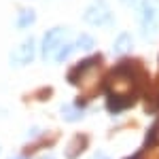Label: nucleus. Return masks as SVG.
Segmentation results:
<instances>
[{"label": "nucleus", "instance_id": "6", "mask_svg": "<svg viewBox=\"0 0 159 159\" xmlns=\"http://www.w3.org/2000/svg\"><path fill=\"white\" fill-rule=\"evenodd\" d=\"M85 144H87V138H85V136H76L72 142H70V147H68V153H66V155H68L70 159L76 157V155H79V151H83Z\"/></svg>", "mask_w": 159, "mask_h": 159}, {"label": "nucleus", "instance_id": "9", "mask_svg": "<svg viewBox=\"0 0 159 159\" xmlns=\"http://www.w3.org/2000/svg\"><path fill=\"white\" fill-rule=\"evenodd\" d=\"M61 117H64L66 121H76V119H81L83 115H81V110L72 108V106H64V108H61Z\"/></svg>", "mask_w": 159, "mask_h": 159}, {"label": "nucleus", "instance_id": "13", "mask_svg": "<svg viewBox=\"0 0 159 159\" xmlns=\"http://www.w3.org/2000/svg\"><path fill=\"white\" fill-rule=\"evenodd\" d=\"M132 159H140V157H132Z\"/></svg>", "mask_w": 159, "mask_h": 159}, {"label": "nucleus", "instance_id": "7", "mask_svg": "<svg viewBox=\"0 0 159 159\" xmlns=\"http://www.w3.org/2000/svg\"><path fill=\"white\" fill-rule=\"evenodd\" d=\"M36 21V15L32 9H25V11L19 13V17H17V28H28V25H32Z\"/></svg>", "mask_w": 159, "mask_h": 159}, {"label": "nucleus", "instance_id": "11", "mask_svg": "<svg viewBox=\"0 0 159 159\" xmlns=\"http://www.w3.org/2000/svg\"><path fill=\"white\" fill-rule=\"evenodd\" d=\"M123 2H125V4H136L138 0H123Z\"/></svg>", "mask_w": 159, "mask_h": 159}, {"label": "nucleus", "instance_id": "3", "mask_svg": "<svg viewBox=\"0 0 159 159\" xmlns=\"http://www.w3.org/2000/svg\"><path fill=\"white\" fill-rule=\"evenodd\" d=\"M36 55V45H34V38H25L24 43L11 53V64L13 66H25L34 60Z\"/></svg>", "mask_w": 159, "mask_h": 159}, {"label": "nucleus", "instance_id": "5", "mask_svg": "<svg viewBox=\"0 0 159 159\" xmlns=\"http://www.w3.org/2000/svg\"><path fill=\"white\" fill-rule=\"evenodd\" d=\"M129 47H132V36H129V34H121V36L115 40L112 51H115L117 55H123V53H127V51H129Z\"/></svg>", "mask_w": 159, "mask_h": 159}, {"label": "nucleus", "instance_id": "1", "mask_svg": "<svg viewBox=\"0 0 159 159\" xmlns=\"http://www.w3.org/2000/svg\"><path fill=\"white\" fill-rule=\"evenodd\" d=\"M140 24H142V36L153 38L159 28V0H144L140 7Z\"/></svg>", "mask_w": 159, "mask_h": 159}, {"label": "nucleus", "instance_id": "4", "mask_svg": "<svg viewBox=\"0 0 159 159\" xmlns=\"http://www.w3.org/2000/svg\"><path fill=\"white\" fill-rule=\"evenodd\" d=\"M85 21L93 25H104L110 21V11L106 4H91L85 11Z\"/></svg>", "mask_w": 159, "mask_h": 159}, {"label": "nucleus", "instance_id": "12", "mask_svg": "<svg viewBox=\"0 0 159 159\" xmlns=\"http://www.w3.org/2000/svg\"><path fill=\"white\" fill-rule=\"evenodd\" d=\"M96 159H108L106 155H96Z\"/></svg>", "mask_w": 159, "mask_h": 159}, {"label": "nucleus", "instance_id": "10", "mask_svg": "<svg viewBox=\"0 0 159 159\" xmlns=\"http://www.w3.org/2000/svg\"><path fill=\"white\" fill-rule=\"evenodd\" d=\"M76 47H79V49H91V47H93V38L87 36V34H81L79 40H76Z\"/></svg>", "mask_w": 159, "mask_h": 159}, {"label": "nucleus", "instance_id": "2", "mask_svg": "<svg viewBox=\"0 0 159 159\" xmlns=\"http://www.w3.org/2000/svg\"><path fill=\"white\" fill-rule=\"evenodd\" d=\"M66 34H68L66 28H53V30H49L45 34V40H43V55H45V60H53V55L61 47Z\"/></svg>", "mask_w": 159, "mask_h": 159}, {"label": "nucleus", "instance_id": "8", "mask_svg": "<svg viewBox=\"0 0 159 159\" xmlns=\"http://www.w3.org/2000/svg\"><path fill=\"white\" fill-rule=\"evenodd\" d=\"M72 51H74V45H70V43H61V47L57 49V53L53 55V60H55V61L68 60V57L72 55Z\"/></svg>", "mask_w": 159, "mask_h": 159}]
</instances>
